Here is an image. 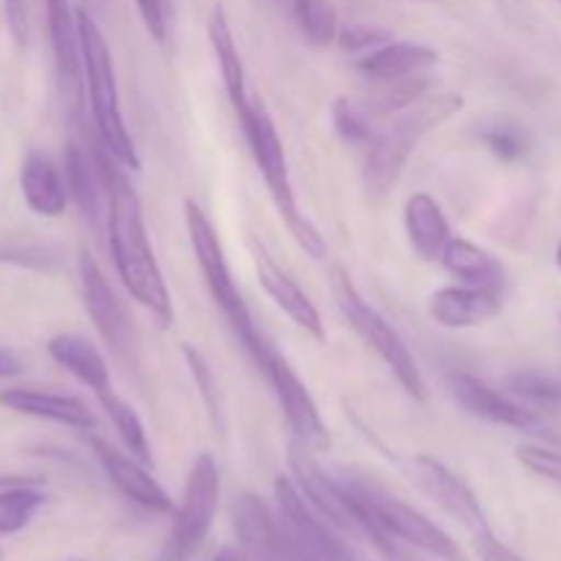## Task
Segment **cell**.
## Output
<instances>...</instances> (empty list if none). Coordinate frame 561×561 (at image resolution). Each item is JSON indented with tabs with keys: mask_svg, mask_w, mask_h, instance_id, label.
<instances>
[{
	"mask_svg": "<svg viewBox=\"0 0 561 561\" xmlns=\"http://www.w3.org/2000/svg\"><path fill=\"white\" fill-rule=\"evenodd\" d=\"M99 151H102L104 181H107V241L115 272L131 299L151 310L162 327H170L175 321L173 301H170L168 283L153 255L151 241H148L140 197L124 164L110 157L102 146Z\"/></svg>",
	"mask_w": 561,
	"mask_h": 561,
	"instance_id": "6da1fadb",
	"label": "cell"
},
{
	"mask_svg": "<svg viewBox=\"0 0 561 561\" xmlns=\"http://www.w3.org/2000/svg\"><path fill=\"white\" fill-rule=\"evenodd\" d=\"M463 110V96L455 91L427 93L420 102L405 107L381 135H376L367 148L365 168H362V184L373 197H381L394 190L403 175L411 153L422 140L438 126L447 124L453 115Z\"/></svg>",
	"mask_w": 561,
	"mask_h": 561,
	"instance_id": "7a4b0ae2",
	"label": "cell"
},
{
	"mask_svg": "<svg viewBox=\"0 0 561 561\" xmlns=\"http://www.w3.org/2000/svg\"><path fill=\"white\" fill-rule=\"evenodd\" d=\"M77 25H80L82 71H85L93 137L126 170H140V157H137L135 140H131L124 110H121L118 80H115L113 53H110L107 38L85 9H77Z\"/></svg>",
	"mask_w": 561,
	"mask_h": 561,
	"instance_id": "3957f363",
	"label": "cell"
},
{
	"mask_svg": "<svg viewBox=\"0 0 561 561\" xmlns=\"http://www.w3.org/2000/svg\"><path fill=\"white\" fill-rule=\"evenodd\" d=\"M241 131H244V140L250 146L252 159H255L257 170H261L263 181L268 186V195H272L274 206H277L279 217L288 225L290 236L296 239V244L307 252L310 257L321 261L327 255V241L318 233L316 225L301 214L299 201H296L294 184H290V170H288V157H285V146L277 135V126H274L272 115H268L266 104L261 99L252 96L247 102V107H241L239 113Z\"/></svg>",
	"mask_w": 561,
	"mask_h": 561,
	"instance_id": "277c9868",
	"label": "cell"
},
{
	"mask_svg": "<svg viewBox=\"0 0 561 561\" xmlns=\"http://www.w3.org/2000/svg\"><path fill=\"white\" fill-rule=\"evenodd\" d=\"M340 482H343L356 520H359V535L367 524H373L387 531V535L398 537L405 546L416 548L422 553H431L438 561H469L463 548L447 531L438 529L431 518H425L411 504L400 502L398 496L373 485V482L359 480V477L345 474V480Z\"/></svg>",
	"mask_w": 561,
	"mask_h": 561,
	"instance_id": "5b68a950",
	"label": "cell"
},
{
	"mask_svg": "<svg viewBox=\"0 0 561 561\" xmlns=\"http://www.w3.org/2000/svg\"><path fill=\"white\" fill-rule=\"evenodd\" d=\"M184 222L186 233H190L192 252H195V261L197 266H201L203 279H206L208 294L217 301L225 321L230 323V329H233L236 337L241 340L247 354L255 356L257 351L263 348V343H266V337L257 332L255 321H252L250 316V307H247L241 290L236 288V279L233 274H230L228 257H225L217 228H214L211 219L206 217V211H203L195 201L184 203Z\"/></svg>",
	"mask_w": 561,
	"mask_h": 561,
	"instance_id": "8992f818",
	"label": "cell"
},
{
	"mask_svg": "<svg viewBox=\"0 0 561 561\" xmlns=\"http://www.w3.org/2000/svg\"><path fill=\"white\" fill-rule=\"evenodd\" d=\"M332 290L334 299H337L340 312L348 318L354 332L381 356L383 365L394 373L400 387L405 389V394L414 398L416 403H425L427 383L425 378H422L420 365H416V359L411 356L409 345H405V340L398 334V329H394L376 307L367 305L365 296L356 290V285L351 283V277L343 268H334L332 272Z\"/></svg>",
	"mask_w": 561,
	"mask_h": 561,
	"instance_id": "52a82bcc",
	"label": "cell"
},
{
	"mask_svg": "<svg viewBox=\"0 0 561 561\" xmlns=\"http://www.w3.org/2000/svg\"><path fill=\"white\" fill-rule=\"evenodd\" d=\"M219 466L211 453H201L190 466L184 496L175 510L173 529L164 542V561H186L206 540L219 507Z\"/></svg>",
	"mask_w": 561,
	"mask_h": 561,
	"instance_id": "ba28073f",
	"label": "cell"
},
{
	"mask_svg": "<svg viewBox=\"0 0 561 561\" xmlns=\"http://www.w3.org/2000/svg\"><path fill=\"white\" fill-rule=\"evenodd\" d=\"M77 274H80L82 305H85L88 318L96 327L99 337L104 340L110 354L121 365L137 367V362H140V334H137V327L129 312H126L124 301L118 299V294L107 283L91 252H80Z\"/></svg>",
	"mask_w": 561,
	"mask_h": 561,
	"instance_id": "9c48e42d",
	"label": "cell"
},
{
	"mask_svg": "<svg viewBox=\"0 0 561 561\" xmlns=\"http://www.w3.org/2000/svg\"><path fill=\"white\" fill-rule=\"evenodd\" d=\"M252 359H255V365L261 367L266 381L272 383V392L274 398H277L279 409H283V416L285 422H288L294 438L310 444L312 449H327L329 444H332L327 422H323L310 389H307V383L301 381L299 373L290 367V362L285 359V356L279 354L268 340L263 343V348L257 351Z\"/></svg>",
	"mask_w": 561,
	"mask_h": 561,
	"instance_id": "30bf717a",
	"label": "cell"
},
{
	"mask_svg": "<svg viewBox=\"0 0 561 561\" xmlns=\"http://www.w3.org/2000/svg\"><path fill=\"white\" fill-rule=\"evenodd\" d=\"M277 499V520L285 531V540L294 548L299 561H354L343 542L327 529V520L312 510L305 493L288 477L274 482Z\"/></svg>",
	"mask_w": 561,
	"mask_h": 561,
	"instance_id": "8fae6325",
	"label": "cell"
},
{
	"mask_svg": "<svg viewBox=\"0 0 561 561\" xmlns=\"http://www.w3.org/2000/svg\"><path fill=\"white\" fill-rule=\"evenodd\" d=\"M449 394L458 400V405L466 414L477 416V420L488 422V425L510 427V431L529 433V436L553 442L551 427L540 420L537 411H529L526 405L504 398L502 392H496V389L488 387L480 378L469 376V373H455V376H449Z\"/></svg>",
	"mask_w": 561,
	"mask_h": 561,
	"instance_id": "7c38bea8",
	"label": "cell"
},
{
	"mask_svg": "<svg viewBox=\"0 0 561 561\" xmlns=\"http://www.w3.org/2000/svg\"><path fill=\"white\" fill-rule=\"evenodd\" d=\"M288 463L290 471H294L296 488L305 493V499L312 504V510H316L323 520H329L334 529L359 535V520H356L343 482L334 480V477H329L327 471L321 469V463L316 460V449H312L310 444L294 438L288 447Z\"/></svg>",
	"mask_w": 561,
	"mask_h": 561,
	"instance_id": "4fadbf2b",
	"label": "cell"
},
{
	"mask_svg": "<svg viewBox=\"0 0 561 561\" xmlns=\"http://www.w3.org/2000/svg\"><path fill=\"white\" fill-rule=\"evenodd\" d=\"M44 22H47L49 47L55 58V75H58L60 96L71 115L82 110V88H85V71H82V42L77 11L69 0H42Z\"/></svg>",
	"mask_w": 561,
	"mask_h": 561,
	"instance_id": "5bb4252c",
	"label": "cell"
},
{
	"mask_svg": "<svg viewBox=\"0 0 561 561\" xmlns=\"http://www.w3.org/2000/svg\"><path fill=\"white\" fill-rule=\"evenodd\" d=\"M411 480L444 510V513L453 515L455 520L466 526L474 535H482V531H491V524H488V515L482 510L480 499L474 496L469 485L455 474L449 466H444L442 460L431 458V455H416L409 463Z\"/></svg>",
	"mask_w": 561,
	"mask_h": 561,
	"instance_id": "9a60e30c",
	"label": "cell"
},
{
	"mask_svg": "<svg viewBox=\"0 0 561 561\" xmlns=\"http://www.w3.org/2000/svg\"><path fill=\"white\" fill-rule=\"evenodd\" d=\"M233 531L241 561H299L285 540L277 513L255 493H244L233 502Z\"/></svg>",
	"mask_w": 561,
	"mask_h": 561,
	"instance_id": "2e32d148",
	"label": "cell"
},
{
	"mask_svg": "<svg viewBox=\"0 0 561 561\" xmlns=\"http://www.w3.org/2000/svg\"><path fill=\"white\" fill-rule=\"evenodd\" d=\"M504 307L502 288H482V285H447L431 296V318L444 329L482 327L496 318Z\"/></svg>",
	"mask_w": 561,
	"mask_h": 561,
	"instance_id": "e0dca14e",
	"label": "cell"
},
{
	"mask_svg": "<svg viewBox=\"0 0 561 561\" xmlns=\"http://www.w3.org/2000/svg\"><path fill=\"white\" fill-rule=\"evenodd\" d=\"M64 175L69 184V195L80 206L82 217L88 222L99 225L107 219V181H104L102 170V151H99V140L93 137L91 148L80 146V142H69L64 157Z\"/></svg>",
	"mask_w": 561,
	"mask_h": 561,
	"instance_id": "ac0fdd59",
	"label": "cell"
},
{
	"mask_svg": "<svg viewBox=\"0 0 561 561\" xmlns=\"http://www.w3.org/2000/svg\"><path fill=\"white\" fill-rule=\"evenodd\" d=\"M93 453H96L99 463H102L107 480L124 493L129 502H135L137 507L151 510V513H170L173 502H170L168 491L142 469V460H137L135 455H126L121 449L110 447V444L91 438Z\"/></svg>",
	"mask_w": 561,
	"mask_h": 561,
	"instance_id": "d6986e66",
	"label": "cell"
},
{
	"mask_svg": "<svg viewBox=\"0 0 561 561\" xmlns=\"http://www.w3.org/2000/svg\"><path fill=\"white\" fill-rule=\"evenodd\" d=\"M0 405L14 414L33 416V420L55 422V425L75 427V431H93L99 425L93 411L80 398L58 392H44V389L14 387L0 389Z\"/></svg>",
	"mask_w": 561,
	"mask_h": 561,
	"instance_id": "ffe728a7",
	"label": "cell"
},
{
	"mask_svg": "<svg viewBox=\"0 0 561 561\" xmlns=\"http://www.w3.org/2000/svg\"><path fill=\"white\" fill-rule=\"evenodd\" d=\"M255 272L257 279H261L263 290L268 294V299L290 318L299 329H305L310 337L327 340V329H323L321 312L312 305L310 296L296 285V279H290L288 272L277 266L272 257L263 250H255Z\"/></svg>",
	"mask_w": 561,
	"mask_h": 561,
	"instance_id": "44dd1931",
	"label": "cell"
},
{
	"mask_svg": "<svg viewBox=\"0 0 561 561\" xmlns=\"http://www.w3.org/2000/svg\"><path fill=\"white\" fill-rule=\"evenodd\" d=\"M438 64V53L420 42H387L370 53L359 55L356 69L373 82L405 80V77L427 75Z\"/></svg>",
	"mask_w": 561,
	"mask_h": 561,
	"instance_id": "7402d4cb",
	"label": "cell"
},
{
	"mask_svg": "<svg viewBox=\"0 0 561 561\" xmlns=\"http://www.w3.org/2000/svg\"><path fill=\"white\" fill-rule=\"evenodd\" d=\"M20 186L22 197H25L27 208L38 217L55 219L66 211L69 206V184L66 175L60 173L58 164L42 151H31L22 162L20 170Z\"/></svg>",
	"mask_w": 561,
	"mask_h": 561,
	"instance_id": "603a6c76",
	"label": "cell"
},
{
	"mask_svg": "<svg viewBox=\"0 0 561 561\" xmlns=\"http://www.w3.org/2000/svg\"><path fill=\"white\" fill-rule=\"evenodd\" d=\"M47 354L55 365L77 378L82 387L91 389L96 398L113 392V378H110L107 359L102 351L82 334H55L47 343Z\"/></svg>",
	"mask_w": 561,
	"mask_h": 561,
	"instance_id": "cb8c5ba5",
	"label": "cell"
},
{
	"mask_svg": "<svg viewBox=\"0 0 561 561\" xmlns=\"http://www.w3.org/2000/svg\"><path fill=\"white\" fill-rule=\"evenodd\" d=\"M405 233L422 261H442L444 247L453 239L444 208L427 192H416L405 201Z\"/></svg>",
	"mask_w": 561,
	"mask_h": 561,
	"instance_id": "d4e9b609",
	"label": "cell"
},
{
	"mask_svg": "<svg viewBox=\"0 0 561 561\" xmlns=\"http://www.w3.org/2000/svg\"><path fill=\"white\" fill-rule=\"evenodd\" d=\"M208 42H211L214 58H217L219 77H222V85L228 91L230 104L239 113L241 107H247L250 102V91H247V75H244V60H241L239 47H236L233 31H230L228 14H225L222 5H214L211 16H208Z\"/></svg>",
	"mask_w": 561,
	"mask_h": 561,
	"instance_id": "484cf974",
	"label": "cell"
},
{
	"mask_svg": "<svg viewBox=\"0 0 561 561\" xmlns=\"http://www.w3.org/2000/svg\"><path fill=\"white\" fill-rule=\"evenodd\" d=\"M442 266L466 285L504 288V279H507V272H504L499 257H493L482 247L471 244L469 239H460V236H453L449 244L444 247Z\"/></svg>",
	"mask_w": 561,
	"mask_h": 561,
	"instance_id": "4316f807",
	"label": "cell"
},
{
	"mask_svg": "<svg viewBox=\"0 0 561 561\" xmlns=\"http://www.w3.org/2000/svg\"><path fill=\"white\" fill-rule=\"evenodd\" d=\"M274 3L288 14V20L299 27L305 42H310L312 47H329L337 42L340 22L332 0H274Z\"/></svg>",
	"mask_w": 561,
	"mask_h": 561,
	"instance_id": "83f0119b",
	"label": "cell"
},
{
	"mask_svg": "<svg viewBox=\"0 0 561 561\" xmlns=\"http://www.w3.org/2000/svg\"><path fill=\"white\" fill-rule=\"evenodd\" d=\"M47 502L38 477L0 488V535H16L33 520V515Z\"/></svg>",
	"mask_w": 561,
	"mask_h": 561,
	"instance_id": "f1b7e54d",
	"label": "cell"
},
{
	"mask_svg": "<svg viewBox=\"0 0 561 561\" xmlns=\"http://www.w3.org/2000/svg\"><path fill=\"white\" fill-rule=\"evenodd\" d=\"M373 93L367 99V113L370 115H392L403 113L405 107H411L414 102H420L422 96H427L431 91V77L416 75L405 77V80H392V82H373Z\"/></svg>",
	"mask_w": 561,
	"mask_h": 561,
	"instance_id": "f546056e",
	"label": "cell"
},
{
	"mask_svg": "<svg viewBox=\"0 0 561 561\" xmlns=\"http://www.w3.org/2000/svg\"><path fill=\"white\" fill-rule=\"evenodd\" d=\"M99 403H102V409L107 411L110 422H113V427L118 431L121 442H124V447L129 449V455H135V458L142 460V463H151V444H148V433L146 427H142L137 411L131 409V405L126 403L115 389L104 394V398H99Z\"/></svg>",
	"mask_w": 561,
	"mask_h": 561,
	"instance_id": "4dcf8cb0",
	"label": "cell"
},
{
	"mask_svg": "<svg viewBox=\"0 0 561 561\" xmlns=\"http://www.w3.org/2000/svg\"><path fill=\"white\" fill-rule=\"evenodd\" d=\"M329 118H332L334 131L343 142L351 146H365L373 140V126H370V113L362 104L351 102V99L337 96L334 99L332 110H329Z\"/></svg>",
	"mask_w": 561,
	"mask_h": 561,
	"instance_id": "1f68e13d",
	"label": "cell"
},
{
	"mask_svg": "<svg viewBox=\"0 0 561 561\" xmlns=\"http://www.w3.org/2000/svg\"><path fill=\"white\" fill-rule=\"evenodd\" d=\"M482 142L488 146V151L493 157H499L502 162H518L529 153L531 140L526 135V129L515 124H493L482 131Z\"/></svg>",
	"mask_w": 561,
	"mask_h": 561,
	"instance_id": "d6a6232c",
	"label": "cell"
},
{
	"mask_svg": "<svg viewBox=\"0 0 561 561\" xmlns=\"http://www.w3.org/2000/svg\"><path fill=\"white\" fill-rule=\"evenodd\" d=\"M184 359L190 367L192 378H195V387L201 392L203 403H206L208 416H211L214 425H222V411H219V394H217V378H214L211 367L203 359L201 351H195L192 345H184Z\"/></svg>",
	"mask_w": 561,
	"mask_h": 561,
	"instance_id": "836d02e7",
	"label": "cell"
},
{
	"mask_svg": "<svg viewBox=\"0 0 561 561\" xmlns=\"http://www.w3.org/2000/svg\"><path fill=\"white\" fill-rule=\"evenodd\" d=\"M515 455L531 474L561 485V449L548 447V444H520Z\"/></svg>",
	"mask_w": 561,
	"mask_h": 561,
	"instance_id": "e575fe53",
	"label": "cell"
},
{
	"mask_svg": "<svg viewBox=\"0 0 561 561\" xmlns=\"http://www.w3.org/2000/svg\"><path fill=\"white\" fill-rule=\"evenodd\" d=\"M392 33L383 31V27H376V25H348L340 31L337 42L340 47L348 49V53H370V49L381 47V44L392 42Z\"/></svg>",
	"mask_w": 561,
	"mask_h": 561,
	"instance_id": "d590c367",
	"label": "cell"
},
{
	"mask_svg": "<svg viewBox=\"0 0 561 561\" xmlns=\"http://www.w3.org/2000/svg\"><path fill=\"white\" fill-rule=\"evenodd\" d=\"M362 537H367L370 540V546L376 548L378 557L383 561H427L425 557H420V553H414L416 548L405 546V542H400L398 537L387 535L383 529H378V526L367 524L365 529H362Z\"/></svg>",
	"mask_w": 561,
	"mask_h": 561,
	"instance_id": "8d00e7d4",
	"label": "cell"
},
{
	"mask_svg": "<svg viewBox=\"0 0 561 561\" xmlns=\"http://www.w3.org/2000/svg\"><path fill=\"white\" fill-rule=\"evenodd\" d=\"M135 5L146 31L157 42H164L168 38V0H135Z\"/></svg>",
	"mask_w": 561,
	"mask_h": 561,
	"instance_id": "74e56055",
	"label": "cell"
},
{
	"mask_svg": "<svg viewBox=\"0 0 561 561\" xmlns=\"http://www.w3.org/2000/svg\"><path fill=\"white\" fill-rule=\"evenodd\" d=\"M477 553H480V561H524L518 553L510 546H504L502 540L493 537V531H482V535H474Z\"/></svg>",
	"mask_w": 561,
	"mask_h": 561,
	"instance_id": "f35d334b",
	"label": "cell"
},
{
	"mask_svg": "<svg viewBox=\"0 0 561 561\" xmlns=\"http://www.w3.org/2000/svg\"><path fill=\"white\" fill-rule=\"evenodd\" d=\"M5 22H9V31L11 36H14V42L20 44V47H25L27 33H31V27H27L25 0H5Z\"/></svg>",
	"mask_w": 561,
	"mask_h": 561,
	"instance_id": "ab89813d",
	"label": "cell"
},
{
	"mask_svg": "<svg viewBox=\"0 0 561 561\" xmlns=\"http://www.w3.org/2000/svg\"><path fill=\"white\" fill-rule=\"evenodd\" d=\"M22 370H25V365H22L20 356L0 348V381H5V378H16Z\"/></svg>",
	"mask_w": 561,
	"mask_h": 561,
	"instance_id": "60d3db41",
	"label": "cell"
},
{
	"mask_svg": "<svg viewBox=\"0 0 561 561\" xmlns=\"http://www.w3.org/2000/svg\"><path fill=\"white\" fill-rule=\"evenodd\" d=\"M22 480H27V477H16V474H9V477H0V488H5V485H14V482H22Z\"/></svg>",
	"mask_w": 561,
	"mask_h": 561,
	"instance_id": "b9f144b4",
	"label": "cell"
},
{
	"mask_svg": "<svg viewBox=\"0 0 561 561\" xmlns=\"http://www.w3.org/2000/svg\"><path fill=\"white\" fill-rule=\"evenodd\" d=\"M214 561H239V559H236V553H233V551H222V553H219V557L214 559Z\"/></svg>",
	"mask_w": 561,
	"mask_h": 561,
	"instance_id": "7bdbcfd3",
	"label": "cell"
},
{
	"mask_svg": "<svg viewBox=\"0 0 561 561\" xmlns=\"http://www.w3.org/2000/svg\"><path fill=\"white\" fill-rule=\"evenodd\" d=\"M557 266H559V272H561V241H559V247H557Z\"/></svg>",
	"mask_w": 561,
	"mask_h": 561,
	"instance_id": "ee69618b",
	"label": "cell"
},
{
	"mask_svg": "<svg viewBox=\"0 0 561 561\" xmlns=\"http://www.w3.org/2000/svg\"><path fill=\"white\" fill-rule=\"evenodd\" d=\"M0 261H3V255H0Z\"/></svg>",
	"mask_w": 561,
	"mask_h": 561,
	"instance_id": "f6af8a7d",
	"label": "cell"
},
{
	"mask_svg": "<svg viewBox=\"0 0 561 561\" xmlns=\"http://www.w3.org/2000/svg\"><path fill=\"white\" fill-rule=\"evenodd\" d=\"M85 3H91V0H85Z\"/></svg>",
	"mask_w": 561,
	"mask_h": 561,
	"instance_id": "bcb514c9",
	"label": "cell"
},
{
	"mask_svg": "<svg viewBox=\"0 0 561 561\" xmlns=\"http://www.w3.org/2000/svg\"><path fill=\"white\" fill-rule=\"evenodd\" d=\"M559 3H561V0H559Z\"/></svg>",
	"mask_w": 561,
	"mask_h": 561,
	"instance_id": "7dc6e473",
	"label": "cell"
}]
</instances>
